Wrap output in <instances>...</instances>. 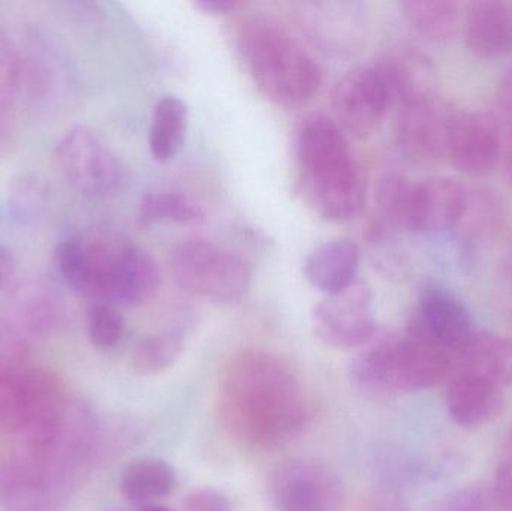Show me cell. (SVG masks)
I'll return each mask as SVG.
<instances>
[{
    "mask_svg": "<svg viewBox=\"0 0 512 511\" xmlns=\"http://www.w3.org/2000/svg\"><path fill=\"white\" fill-rule=\"evenodd\" d=\"M141 511H173L168 509V507L158 506V504H152V506H146Z\"/></svg>",
    "mask_w": 512,
    "mask_h": 511,
    "instance_id": "obj_41",
    "label": "cell"
},
{
    "mask_svg": "<svg viewBox=\"0 0 512 511\" xmlns=\"http://www.w3.org/2000/svg\"><path fill=\"white\" fill-rule=\"evenodd\" d=\"M504 407V389L474 372L460 371L448 386V414L460 428L489 425L501 416Z\"/></svg>",
    "mask_w": 512,
    "mask_h": 511,
    "instance_id": "obj_16",
    "label": "cell"
},
{
    "mask_svg": "<svg viewBox=\"0 0 512 511\" xmlns=\"http://www.w3.org/2000/svg\"><path fill=\"white\" fill-rule=\"evenodd\" d=\"M504 153L501 128L489 116L456 111L448 132L445 158L469 177H484L498 168Z\"/></svg>",
    "mask_w": 512,
    "mask_h": 511,
    "instance_id": "obj_15",
    "label": "cell"
},
{
    "mask_svg": "<svg viewBox=\"0 0 512 511\" xmlns=\"http://www.w3.org/2000/svg\"><path fill=\"white\" fill-rule=\"evenodd\" d=\"M138 221L143 227H150L158 222L200 225L204 222V213L198 204L180 192H150L141 200Z\"/></svg>",
    "mask_w": 512,
    "mask_h": 511,
    "instance_id": "obj_25",
    "label": "cell"
},
{
    "mask_svg": "<svg viewBox=\"0 0 512 511\" xmlns=\"http://www.w3.org/2000/svg\"><path fill=\"white\" fill-rule=\"evenodd\" d=\"M219 407L231 437L249 449L273 450L303 432L310 405L303 384L279 357L249 350L227 366Z\"/></svg>",
    "mask_w": 512,
    "mask_h": 511,
    "instance_id": "obj_1",
    "label": "cell"
},
{
    "mask_svg": "<svg viewBox=\"0 0 512 511\" xmlns=\"http://www.w3.org/2000/svg\"><path fill=\"white\" fill-rule=\"evenodd\" d=\"M403 11L411 26L432 41L445 42L460 26V6L447 0H409Z\"/></svg>",
    "mask_w": 512,
    "mask_h": 511,
    "instance_id": "obj_24",
    "label": "cell"
},
{
    "mask_svg": "<svg viewBox=\"0 0 512 511\" xmlns=\"http://www.w3.org/2000/svg\"><path fill=\"white\" fill-rule=\"evenodd\" d=\"M456 360L438 345L408 330L405 338L370 342L351 365L355 383L378 396L406 395L436 386Z\"/></svg>",
    "mask_w": 512,
    "mask_h": 511,
    "instance_id": "obj_4",
    "label": "cell"
},
{
    "mask_svg": "<svg viewBox=\"0 0 512 511\" xmlns=\"http://www.w3.org/2000/svg\"><path fill=\"white\" fill-rule=\"evenodd\" d=\"M301 191L327 221L355 218L366 201V177L340 126L324 116L301 125L297 137Z\"/></svg>",
    "mask_w": 512,
    "mask_h": 511,
    "instance_id": "obj_2",
    "label": "cell"
},
{
    "mask_svg": "<svg viewBox=\"0 0 512 511\" xmlns=\"http://www.w3.org/2000/svg\"><path fill=\"white\" fill-rule=\"evenodd\" d=\"M295 17L307 39L327 56L349 59L360 53L366 42V12L354 0L301 2Z\"/></svg>",
    "mask_w": 512,
    "mask_h": 511,
    "instance_id": "obj_8",
    "label": "cell"
},
{
    "mask_svg": "<svg viewBox=\"0 0 512 511\" xmlns=\"http://www.w3.org/2000/svg\"><path fill=\"white\" fill-rule=\"evenodd\" d=\"M360 248L348 239L330 240L319 245L304 263V276L325 296L340 293L357 281Z\"/></svg>",
    "mask_w": 512,
    "mask_h": 511,
    "instance_id": "obj_19",
    "label": "cell"
},
{
    "mask_svg": "<svg viewBox=\"0 0 512 511\" xmlns=\"http://www.w3.org/2000/svg\"><path fill=\"white\" fill-rule=\"evenodd\" d=\"M412 180L399 174H390L381 180L376 192L379 212L382 218L397 228L408 230L409 200Z\"/></svg>",
    "mask_w": 512,
    "mask_h": 511,
    "instance_id": "obj_27",
    "label": "cell"
},
{
    "mask_svg": "<svg viewBox=\"0 0 512 511\" xmlns=\"http://www.w3.org/2000/svg\"><path fill=\"white\" fill-rule=\"evenodd\" d=\"M176 488L173 468L158 458H138L123 468L120 489L126 500L134 504L152 506L168 497Z\"/></svg>",
    "mask_w": 512,
    "mask_h": 511,
    "instance_id": "obj_22",
    "label": "cell"
},
{
    "mask_svg": "<svg viewBox=\"0 0 512 511\" xmlns=\"http://www.w3.org/2000/svg\"><path fill=\"white\" fill-rule=\"evenodd\" d=\"M331 105L342 131L367 138L381 126L393 104L378 68L367 65L351 69L337 81Z\"/></svg>",
    "mask_w": 512,
    "mask_h": 511,
    "instance_id": "obj_11",
    "label": "cell"
},
{
    "mask_svg": "<svg viewBox=\"0 0 512 511\" xmlns=\"http://www.w3.org/2000/svg\"><path fill=\"white\" fill-rule=\"evenodd\" d=\"M20 83V62L11 42L0 35V116L14 101Z\"/></svg>",
    "mask_w": 512,
    "mask_h": 511,
    "instance_id": "obj_31",
    "label": "cell"
},
{
    "mask_svg": "<svg viewBox=\"0 0 512 511\" xmlns=\"http://www.w3.org/2000/svg\"><path fill=\"white\" fill-rule=\"evenodd\" d=\"M171 272L189 293L216 303L239 302L251 288L245 260L204 240L180 243L171 252Z\"/></svg>",
    "mask_w": 512,
    "mask_h": 511,
    "instance_id": "obj_6",
    "label": "cell"
},
{
    "mask_svg": "<svg viewBox=\"0 0 512 511\" xmlns=\"http://www.w3.org/2000/svg\"><path fill=\"white\" fill-rule=\"evenodd\" d=\"M6 317L21 335H48L65 321V303L45 282H24L8 297Z\"/></svg>",
    "mask_w": 512,
    "mask_h": 511,
    "instance_id": "obj_17",
    "label": "cell"
},
{
    "mask_svg": "<svg viewBox=\"0 0 512 511\" xmlns=\"http://www.w3.org/2000/svg\"><path fill=\"white\" fill-rule=\"evenodd\" d=\"M409 330L447 351L456 360V365L480 332L465 303L444 287H430L424 291L417 317Z\"/></svg>",
    "mask_w": 512,
    "mask_h": 511,
    "instance_id": "obj_12",
    "label": "cell"
},
{
    "mask_svg": "<svg viewBox=\"0 0 512 511\" xmlns=\"http://www.w3.org/2000/svg\"><path fill=\"white\" fill-rule=\"evenodd\" d=\"M454 114L456 111L436 95L402 105L394 126L397 146L412 161L433 162L445 158Z\"/></svg>",
    "mask_w": 512,
    "mask_h": 511,
    "instance_id": "obj_14",
    "label": "cell"
},
{
    "mask_svg": "<svg viewBox=\"0 0 512 511\" xmlns=\"http://www.w3.org/2000/svg\"><path fill=\"white\" fill-rule=\"evenodd\" d=\"M29 348L23 335L11 324L0 320V375L27 368Z\"/></svg>",
    "mask_w": 512,
    "mask_h": 511,
    "instance_id": "obj_30",
    "label": "cell"
},
{
    "mask_svg": "<svg viewBox=\"0 0 512 511\" xmlns=\"http://www.w3.org/2000/svg\"><path fill=\"white\" fill-rule=\"evenodd\" d=\"M183 341L176 330L144 336L132 351V366L140 375H158L179 360Z\"/></svg>",
    "mask_w": 512,
    "mask_h": 511,
    "instance_id": "obj_26",
    "label": "cell"
},
{
    "mask_svg": "<svg viewBox=\"0 0 512 511\" xmlns=\"http://www.w3.org/2000/svg\"><path fill=\"white\" fill-rule=\"evenodd\" d=\"M312 324L319 341L334 350H355L375 339L376 320L369 287L355 281L313 308Z\"/></svg>",
    "mask_w": 512,
    "mask_h": 511,
    "instance_id": "obj_9",
    "label": "cell"
},
{
    "mask_svg": "<svg viewBox=\"0 0 512 511\" xmlns=\"http://www.w3.org/2000/svg\"><path fill=\"white\" fill-rule=\"evenodd\" d=\"M502 162L505 165L508 179L512 183V126L508 132L507 138L504 140V153H502Z\"/></svg>",
    "mask_w": 512,
    "mask_h": 511,
    "instance_id": "obj_40",
    "label": "cell"
},
{
    "mask_svg": "<svg viewBox=\"0 0 512 511\" xmlns=\"http://www.w3.org/2000/svg\"><path fill=\"white\" fill-rule=\"evenodd\" d=\"M54 161L63 179L87 198L111 197L125 183L122 159L90 126L69 129L57 143Z\"/></svg>",
    "mask_w": 512,
    "mask_h": 511,
    "instance_id": "obj_7",
    "label": "cell"
},
{
    "mask_svg": "<svg viewBox=\"0 0 512 511\" xmlns=\"http://www.w3.org/2000/svg\"><path fill=\"white\" fill-rule=\"evenodd\" d=\"M268 486L276 511H340L342 486L319 462H283L271 473Z\"/></svg>",
    "mask_w": 512,
    "mask_h": 511,
    "instance_id": "obj_10",
    "label": "cell"
},
{
    "mask_svg": "<svg viewBox=\"0 0 512 511\" xmlns=\"http://www.w3.org/2000/svg\"><path fill=\"white\" fill-rule=\"evenodd\" d=\"M496 507L502 511H512V456L501 462L495 477L493 489Z\"/></svg>",
    "mask_w": 512,
    "mask_h": 511,
    "instance_id": "obj_34",
    "label": "cell"
},
{
    "mask_svg": "<svg viewBox=\"0 0 512 511\" xmlns=\"http://www.w3.org/2000/svg\"><path fill=\"white\" fill-rule=\"evenodd\" d=\"M195 5L210 14H230L234 9L239 8L240 3L236 0H200Z\"/></svg>",
    "mask_w": 512,
    "mask_h": 511,
    "instance_id": "obj_39",
    "label": "cell"
},
{
    "mask_svg": "<svg viewBox=\"0 0 512 511\" xmlns=\"http://www.w3.org/2000/svg\"><path fill=\"white\" fill-rule=\"evenodd\" d=\"M15 272V260L11 249L0 245V290L8 285Z\"/></svg>",
    "mask_w": 512,
    "mask_h": 511,
    "instance_id": "obj_38",
    "label": "cell"
},
{
    "mask_svg": "<svg viewBox=\"0 0 512 511\" xmlns=\"http://www.w3.org/2000/svg\"><path fill=\"white\" fill-rule=\"evenodd\" d=\"M57 270L65 284L74 293L83 296L86 287L87 275V242L77 237L63 240L57 245L56 252Z\"/></svg>",
    "mask_w": 512,
    "mask_h": 511,
    "instance_id": "obj_28",
    "label": "cell"
},
{
    "mask_svg": "<svg viewBox=\"0 0 512 511\" xmlns=\"http://www.w3.org/2000/svg\"><path fill=\"white\" fill-rule=\"evenodd\" d=\"M390 93L391 104L402 105L435 95V71L429 59L415 51H397L376 63Z\"/></svg>",
    "mask_w": 512,
    "mask_h": 511,
    "instance_id": "obj_20",
    "label": "cell"
},
{
    "mask_svg": "<svg viewBox=\"0 0 512 511\" xmlns=\"http://www.w3.org/2000/svg\"><path fill=\"white\" fill-rule=\"evenodd\" d=\"M471 194L472 186L450 177L412 182L408 230L460 234Z\"/></svg>",
    "mask_w": 512,
    "mask_h": 511,
    "instance_id": "obj_13",
    "label": "cell"
},
{
    "mask_svg": "<svg viewBox=\"0 0 512 511\" xmlns=\"http://www.w3.org/2000/svg\"><path fill=\"white\" fill-rule=\"evenodd\" d=\"M499 291H501L502 305L512 317V243L499 270Z\"/></svg>",
    "mask_w": 512,
    "mask_h": 511,
    "instance_id": "obj_36",
    "label": "cell"
},
{
    "mask_svg": "<svg viewBox=\"0 0 512 511\" xmlns=\"http://www.w3.org/2000/svg\"><path fill=\"white\" fill-rule=\"evenodd\" d=\"M465 38L472 53L484 59L512 54V3L475 2L465 14Z\"/></svg>",
    "mask_w": 512,
    "mask_h": 511,
    "instance_id": "obj_18",
    "label": "cell"
},
{
    "mask_svg": "<svg viewBox=\"0 0 512 511\" xmlns=\"http://www.w3.org/2000/svg\"><path fill=\"white\" fill-rule=\"evenodd\" d=\"M188 125V105L182 99L168 95L156 102L149 131L150 153L156 161H170L180 152Z\"/></svg>",
    "mask_w": 512,
    "mask_h": 511,
    "instance_id": "obj_23",
    "label": "cell"
},
{
    "mask_svg": "<svg viewBox=\"0 0 512 511\" xmlns=\"http://www.w3.org/2000/svg\"><path fill=\"white\" fill-rule=\"evenodd\" d=\"M510 456H512V440H511V453H510Z\"/></svg>",
    "mask_w": 512,
    "mask_h": 511,
    "instance_id": "obj_42",
    "label": "cell"
},
{
    "mask_svg": "<svg viewBox=\"0 0 512 511\" xmlns=\"http://www.w3.org/2000/svg\"><path fill=\"white\" fill-rule=\"evenodd\" d=\"M498 101L502 110H504L505 114L511 117L512 120V66L505 72L501 83H499Z\"/></svg>",
    "mask_w": 512,
    "mask_h": 511,
    "instance_id": "obj_37",
    "label": "cell"
},
{
    "mask_svg": "<svg viewBox=\"0 0 512 511\" xmlns=\"http://www.w3.org/2000/svg\"><path fill=\"white\" fill-rule=\"evenodd\" d=\"M87 332L99 348H113L125 333V320L116 306L93 302L87 309Z\"/></svg>",
    "mask_w": 512,
    "mask_h": 511,
    "instance_id": "obj_29",
    "label": "cell"
},
{
    "mask_svg": "<svg viewBox=\"0 0 512 511\" xmlns=\"http://www.w3.org/2000/svg\"><path fill=\"white\" fill-rule=\"evenodd\" d=\"M185 511H233L228 498L215 489H198L185 501Z\"/></svg>",
    "mask_w": 512,
    "mask_h": 511,
    "instance_id": "obj_33",
    "label": "cell"
},
{
    "mask_svg": "<svg viewBox=\"0 0 512 511\" xmlns=\"http://www.w3.org/2000/svg\"><path fill=\"white\" fill-rule=\"evenodd\" d=\"M457 365L499 387H512V338L478 332Z\"/></svg>",
    "mask_w": 512,
    "mask_h": 511,
    "instance_id": "obj_21",
    "label": "cell"
},
{
    "mask_svg": "<svg viewBox=\"0 0 512 511\" xmlns=\"http://www.w3.org/2000/svg\"><path fill=\"white\" fill-rule=\"evenodd\" d=\"M161 275L152 255L117 240L87 242L84 297L108 305L135 308L152 299Z\"/></svg>",
    "mask_w": 512,
    "mask_h": 511,
    "instance_id": "obj_5",
    "label": "cell"
},
{
    "mask_svg": "<svg viewBox=\"0 0 512 511\" xmlns=\"http://www.w3.org/2000/svg\"><path fill=\"white\" fill-rule=\"evenodd\" d=\"M495 498L480 486H468L445 497L435 511H496Z\"/></svg>",
    "mask_w": 512,
    "mask_h": 511,
    "instance_id": "obj_32",
    "label": "cell"
},
{
    "mask_svg": "<svg viewBox=\"0 0 512 511\" xmlns=\"http://www.w3.org/2000/svg\"><path fill=\"white\" fill-rule=\"evenodd\" d=\"M363 511H411L408 503L402 497L399 491L393 486L379 489L373 492L366 503H364Z\"/></svg>",
    "mask_w": 512,
    "mask_h": 511,
    "instance_id": "obj_35",
    "label": "cell"
},
{
    "mask_svg": "<svg viewBox=\"0 0 512 511\" xmlns=\"http://www.w3.org/2000/svg\"><path fill=\"white\" fill-rule=\"evenodd\" d=\"M240 51L256 87L285 107L310 101L321 89L322 69L289 33L255 20L240 32Z\"/></svg>",
    "mask_w": 512,
    "mask_h": 511,
    "instance_id": "obj_3",
    "label": "cell"
}]
</instances>
